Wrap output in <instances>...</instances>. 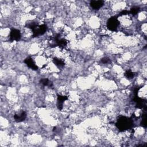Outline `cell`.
<instances>
[{
  "mask_svg": "<svg viewBox=\"0 0 147 147\" xmlns=\"http://www.w3.org/2000/svg\"><path fill=\"white\" fill-rule=\"evenodd\" d=\"M125 75V76L128 79H133V78H134V76L137 75L136 73L134 72H132L131 70H127L126 71V72H125L124 74Z\"/></svg>",
  "mask_w": 147,
  "mask_h": 147,
  "instance_id": "cell-14",
  "label": "cell"
},
{
  "mask_svg": "<svg viewBox=\"0 0 147 147\" xmlns=\"http://www.w3.org/2000/svg\"><path fill=\"white\" fill-rule=\"evenodd\" d=\"M21 37V32L18 29H11L9 34V41L13 42L14 41H18Z\"/></svg>",
  "mask_w": 147,
  "mask_h": 147,
  "instance_id": "cell-6",
  "label": "cell"
},
{
  "mask_svg": "<svg viewBox=\"0 0 147 147\" xmlns=\"http://www.w3.org/2000/svg\"><path fill=\"white\" fill-rule=\"evenodd\" d=\"M119 21L117 16H113L109 18L107 21V28L111 31H117L118 26L119 25Z\"/></svg>",
  "mask_w": 147,
  "mask_h": 147,
  "instance_id": "cell-2",
  "label": "cell"
},
{
  "mask_svg": "<svg viewBox=\"0 0 147 147\" xmlns=\"http://www.w3.org/2000/svg\"><path fill=\"white\" fill-rule=\"evenodd\" d=\"M47 26L45 24H42L41 25L37 24L34 28L32 29L33 32V37H36L44 34L47 30Z\"/></svg>",
  "mask_w": 147,
  "mask_h": 147,
  "instance_id": "cell-5",
  "label": "cell"
},
{
  "mask_svg": "<svg viewBox=\"0 0 147 147\" xmlns=\"http://www.w3.org/2000/svg\"><path fill=\"white\" fill-rule=\"evenodd\" d=\"M130 14L129 13V11L128 10H122V11H121L119 13V16H124V15H126V14Z\"/></svg>",
  "mask_w": 147,
  "mask_h": 147,
  "instance_id": "cell-17",
  "label": "cell"
},
{
  "mask_svg": "<svg viewBox=\"0 0 147 147\" xmlns=\"http://www.w3.org/2000/svg\"><path fill=\"white\" fill-rule=\"evenodd\" d=\"M115 126L120 131H124L130 129H133L134 126L133 119L130 117L120 115L117 118Z\"/></svg>",
  "mask_w": 147,
  "mask_h": 147,
  "instance_id": "cell-1",
  "label": "cell"
},
{
  "mask_svg": "<svg viewBox=\"0 0 147 147\" xmlns=\"http://www.w3.org/2000/svg\"><path fill=\"white\" fill-rule=\"evenodd\" d=\"M90 6L94 10H99L100 7H102L104 5V1L102 0L99 1H91L90 2Z\"/></svg>",
  "mask_w": 147,
  "mask_h": 147,
  "instance_id": "cell-10",
  "label": "cell"
},
{
  "mask_svg": "<svg viewBox=\"0 0 147 147\" xmlns=\"http://www.w3.org/2000/svg\"><path fill=\"white\" fill-rule=\"evenodd\" d=\"M40 83L44 86H48L49 87H52L53 86V83L50 81L47 78H42L40 80Z\"/></svg>",
  "mask_w": 147,
  "mask_h": 147,
  "instance_id": "cell-12",
  "label": "cell"
},
{
  "mask_svg": "<svg viewBox=\"0 0 147 147\" xmlns=\"http://www.w3.org/2000/svg\"><path fill=\"white\" fill-rule=\"evenodd\" d=\"M24 62L28 67H29L32 69L34 70V71L38 69V67L37 66V65L35 64V63L33 61V60L30 57H26L24 60Z\"/></svg>",
  "mask_w": 147,
  "mask_h": 147,
  "instance_id": "cell-9",
  "label": "cell"
},
{
  "mask_svg": "<svg viewBox=\"0 0 147 147\" xmlns=\"http://www.w3.org/2000/svg\"><path fill=\"white\" fill-rule=\"evenodd\" d=\"M68 100V96L66 95H57V107L59 110H61L63 108V103L64 101Z\"/></svg>",
  "mask_w": 147,
  "mask_h": 147,
  "instance_id": "cell-7",
  "label": "cell"
},
{
  "mask_svg": "<svg viewBox=\"0 0 147 147\" xmlns=\"http://www.w3.org/2000/svg\"><path fill=\"white\" fill-rule=\"evenodd\" d=\"M140 10V8L138 6H134L130 9V10L129 11V13L132 14L133 16H136L139 13Z\"/></svg>",
  "mask_w": 147,
  "mask_h": 147,
  "instance_id": "cell-15",
  "label": "cell"
},
{
  "mask_svg": "<svg viewBox=\"0 0 147 147\" xmlns=\"http://www.w3.org/2000/svg\"><path fill=\"white\" fill-rule=\"evenodd\" d=\"M67 40L64 38H61L60 34H57L54 37V42L51 45V47H55L58 46L60 48L63 49L67 46Z\"/></svg>",
  "mask_w": 147,
  "mask_h": 147,
  "instance_id": "cell-4",
  "label": "cell"
},
{
  "mask_svg": "<svg viewBox=\"0 0 147 147\" xmlns=\"http://www.w3.org/2000/svg\"><path fill=\"white\" fill-rule=\"evenodd\" d=\"M144 113L142 114V119H141V126L146 128L147 126V124H146V111H143Z\"/></svg>",
  "mask_w": 147,
  "mask_h": 147,
  "instance_id": "cell-13",
  "label": "cell"
},
{
  "mask_svg": "<svg viewBox=\"0 0 147 147\" xmlns=\"http://www.w3.org/2000/svg\"><path fill=\"white\" fill-rule=\"evenodd\" d=\"M26 118V113L25 111H21L18 113H16L14 115V119L16 122H21Z\"/></svg>",
  "mask_w": 147,
  "mask_h": 147,
  "instance_id": "cell-8",
  "label": "cell"
},
{
  "mask_svg": "<svg viewBox=\"0 0 147 147\" xmlns=\"http://www.w3.org/2000/svg\"><path fill=\"white\" fill-rule=\"evenodd\" d=\"M53 64L57 66V67L59 68H61L63 67L65 65V63L64 61L62 60V59H59L57 57H54L53 59Z\"/></svg>",
  "mask_w": 147,
  "mask_h": 147,
  "instance_id": "cell-11",
  "label": "cell"
},
{
  "mask_svg": "<svg viewBox=\"0 0 147 147\" xmlns=\"http://www.w3.org/2000/svg\"><path fill=\"white\" fill-rule=\"evenodd\" d=\"M141 88V87H134V89H133V91L134 95H138V91H139V90H140V89Z\"/></svg>",
  "mask_w": 147,
  "mask_h": 147,
  "instance_id": "cell-18",
  "label": "cell"
},
{
  "mask_svg": "<svg viewBox=\"0 0 147 147\" xmlns=\"http://www.w3.org/2000/svg\"><path fill=\"white\" fill-rule=\"evenodd\" d=\"M100 62L103 64H109V63H111V60L109 58H108L107 57H105L100 59Z\"/></svg>",
  "mask_w": 147,
  "mask_h": 147,
  "instance_id": "cell-16",
  "label": "cell"
},
{
  "mask_svg": "<svg viewBox=\"0 0 147 147\" xmlns=\"http://www.w3.org/2000/svg\"><path fill=\"white\" fill-rule=\"evenodd\" d=\"M132 100L136 103V108L142 109L143 111H146V100L140 98L138 95H134Z\"/></svg>",
  "mask_w": 147,
  "mask_h": 147,
  "instance_id": "cell-3",
  "label": "cell"
}]
</instances>
